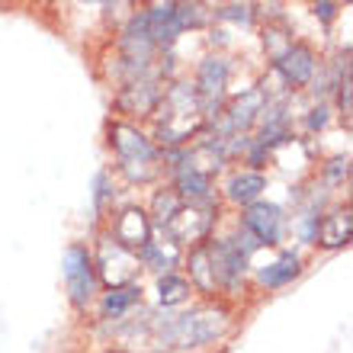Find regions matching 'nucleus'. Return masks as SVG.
I'll return each mask as SVG.
<instances>
[{"label": "nucleus", "instance_id": "nucleus-12", "mask_svg": "<svg viewBox=\"0 0 353 353\" xmlns=\"http://www.w3.org/2000/svg\"><path fill=\"white\" fill-rule=\"evenodd\" d=\"M353 232V212L350 209H337V212L325 215V222L318 225V238L325 248H344L350 241Z\"/></svg>", "mask_w": 353, "mask_h": 353}, {"label": "nucleus", "instance_id": "nucleus-10", "mask_svg": "<svg viewBox=\"0 0 353 353\" xmlns=\"http://www.w3.org/2000/svg\"><path fill=\"white\" fill-rule=\"evenodd\" d=\"M212 248V263H215V279L225 283L228 289H238L244 279V270H248V257L238 251L234 241H215Z\"/></svg>", "mask_w": 353, "mask_h": 353}, {"label": "nucleus", "instance_id": "nucleus-15", "mask_svg": "<svg viewBox=\"0 0 353 353\" xmlns=\"http://www.w3.org/2000/svg\"><path fill=\"white\" fill-rule=\"evenodd\" d=\"M267 190V176L257 174V170H244V174H234L228 180V196L234 203H257V196Z\"/></svg>", "mask_w": 353, "mask_h": 353}, {"label": "nucleus", "instance_id": "nucleus-22", "mask_svg": "<svg viewBox=\"0 0 353 353\" xmlns=\"http://www.w3.org/2000/svg\"><path fill=\"white\" fill-rule=\"evenodd\" d=\"M347 174H350V161L347 158L331 161V168H327V180H331V183H341Z\"/></svg>", "mask_w": 353, "mask_h": 353}, {"label": "nucleus", "instance_id": "nucleus-5", "mask_svg": "<svg viewBox=\"0 0 353 353\" xmlns=\"http://www.w3.org/2000/svg\"><path fill=\"white\" fill-rule=\"evenodd\" d=\"M65 283H68V292H71V302L74 305H87L97 289V279H93V261L87 248L74 244L65 251Z\"/></svg>", "mask_w": 353, "mask_h": 353}, {"label": "nucleus", "instance_id": "nucleus-7", "mask_svg": "<svg viewBox=\"0 0 353 353\" xmlns=\"http://www.w3.org/2000/svg\"><path fill=\"white\" fill-rule=\"evenodd\" d=\"M225 87H228V61L219 55L205 58L203 68H199V77H196V97L205 110H219V103L225 97Z\"/></svg>", "mask_w": 353, "mask_h": 353}, {"label": "nucleus", "instance_id": "nucleus-17", "mask_svg": "<svg viewBox=\"0 0 353 353\" xmlns=\"http://www.w3.org/2000/svg\"><path fill=\"white\" fill-rule=\"evenodd\" d=\"M299 257L296 254H283L279 261L267 263V267L261 270V283L263 286H286V283H292V279L299 276Z\"/></svg>", "mask_w": 353, "mask_h": 353}, {"label": "nucleus", "instance_id": "nucleus-1", "mask_svg": "<svg viewBox=\"0 0 353 353\" xmlns=\"http://www.w3.org/2000/svg\"><path fill=\"white\" fill-rule=\"evenodd\" d=\"M228 331V312L212 305L193 308L186 315L170 318L168 325H158V341L164 347H180V350H193V347L212 344L215 337Z\"/></svg>", "mask_w": 353, "mask_h": 353}, {"label": "nucleus", "instance_id": "nucleus-23", "mask_svg": "<svg viewBox=\"0 0 353 353\" xmlns=\"http://www.w3.org/2000/svg\"><path fill=\"white\" fill-rule=\"evenodd\" d=\"M222 17H228V19H241V23H248V19H251V7H238V3H234V7H225Z\"/></svg>", "mask_w": 353, "mask_h": 353}, {"label": "nucleus", "instance_id": "nucleus-21", "mask_svg": "<svg viewBox=\"0 0 353 353\" xmlns=\"http://www.w3.org/2000/svg\"><path fill=\"white\" fill-rule=\"evenodd\" d=\"M180 196H176V190H164V193H158L154 196V215H158V222L161 225H168L170 222V215L180 209Z\"/></svg>", "mask_w": 353, "mask_h": 353}, {"label": "nucleus", "instance_id": "nucleus-26", "mask_svg": "<svg viewBox=\"0 0 353 353\" xmlns=\"http://www.w3.org/2000/svg\"><path fill=\"white\" fill-rule=\"evenodd\" d=\"M334 13H337V3H315V17L334 19Z\"/></svg>", "mask_w": 353, "mask_h": 353}, {"label": "nucleus", "instance_id": "nucleus-13", "mask_svg": "<svg viewBox=\"0 0 353 353\" xmlns=\"http://www.w3.org/2000/svg\"><path fill=\"white\" fill-rule=\"evenodd\" d=\"M158 84L151 81V77H139V81H132L125 90H122V106L132 112H148L154 103H158Z\"/></svg>", "mask_w": 353, "mask_h": 353}, {"label": "nucleus", "instance_id": "nucleus-14", "mask_svg": "<svg viewBox=\"0 0 353 353\" xmlns=\"http://www.w3.org/2000/svg\"><path fill=\"white\" fill-rule=\"evenodd\" d=\"M190 276H193V283L203 289V292H212V289L219 286L215 263H212V248H209V244L193 248V254H190Z\"/></svg>", "mask_w": 353, "mask_h": 353}, {"label": "nucleus", "instance_id": "nucleus-20", "mask_svg": "<svg viewBox=\"0 0 353 353\" xmlns=\"http://www.w3.org/2000/svg\"><path fill=\"white\" fill-rule=\"evenodd\" d=\"M141 261L148 263L151 270H161V273H170V267L176 263V251L164 254V244L161 241H148L141 248Z\"/></svg>", "mask_w": 353, "mask_h": 353}, {"label": "nucleus", "instance_id": "nucleus-8", "mask_svg": "<svg viewBox=\"0 0 353 353\" xmlns=\"http://www.w3.org/2000/svg\"><path fill=\"white\" fill-rule=\"evenodd\" d=\"M244 232L257 244H276L283 234V212L273 203H251L244 212Z\"/></svg>", "mask_w": 353, "mask_h": 353}, {"label": "nucleus", "instance_id": "nucleus-6", "mask_svg": "<svg viewBox=\"0 0 353 353\" xmlns=\"http://www.w3.org/2000/svg\"><path fill=\"white\" fill-rule=\"evenodd\" d=\"M100 273L112 289L129 286L132 279H135V273H139V257L132 251H125L122 244H116L112 238H103L100 241Z\"/></svg>", "mask_w": 353, "mask_h": 353}, {"label": "nucleus", "instance_id": "nucleus-9", "mask_svg": "<svg viewBox=\"0 0 353 353\" xmlns=\"http://www.w3.org/2000/svg\"><path fill=\"white\" fill-rule=\"evenodd\" d=\"M112 241L122 244L125 251H141L145 244L151 241V222L148 215L141 212V209H125V212L116 219V225H112Z\"/></svg>", "mask_w": 353, "mask_h": 353}, {"label": "nucleus", "instance_id": "nucleus-24", "mask_svg": "<svg viewBox=\"0 0 353 353\" xmlns=\"http://www.w3.org/2000/svg\"><path fill=\"white\" fill-rule=\"evenodd\" d=\"M325 122H327V110H325V106L312 110V116H308V129H325Z\"/></svg>", "mask_w": 353, "mask_h": 353}, {"label": "nucleus", "instance_id": "nucleus-18", "mask_svg": "<svg viewBox=\"0 0 353 353\" xmlns=\"http://www.w3.org/2000/svg\"><path fill=\"white\" fill-rule=\"evenodd\" d=\"M141 289L135 286V283H129V286H119V289H110L106 292V299H103V318H119L125 315L135 302H139Z\"/></svg>", "mask_w": 353, "mask_h": 353}, {"label": "nucleus", "instance_id": "nucleus-3", "mask_svg": "<svg viewBox=\"0 0 353 353\" xmlns=\"http://www.w3.org/2000/svg\"><path fill=\"white\" fill-rule=\"evenodd\" d=\"M112 148L119 154L122 170L132 176V180H148L154 174V161H158V151L139 129L132 125H112Z\"/></svg>", "mask_w": 353, "mask_h": 353}, {"label": "nucleus", "instance_id": "nucleus-16", "mask_svg": "<svg viewBox=\"0 0 353 353\" xmlns=\"http://www.w3.org/2000/svg\"><path fill=\"white\" fill-rule=\"evenodd\" d=\"M257 112H263V97H261V90H248L241 100L232 106V112H228V129L232 132L248 129V125L257 119Z\"/></svg>", "mask_w": 353, "mask_h": 353}, {"label": "nucleus", "instance_id": "nucleus-19", "mask_svg": "<svg viewBox=\"0 0 353 353\" xmlns=\"http://www.w3.org/2000/svg\"><path fill=\"white\" fill-rule=\"evenodd\" d=\"M190 296V283L183 276H174V273H164L158 279V302L161 305H180Z\"/></svg>", "mask_w": 353, "mask_h": 353}, {"label": "nucleus", "instance_id": "nucleus-2", "mask_svg": "<svg viewBox=\"0 0 353 353\" xmlns=\"http://www.w3.org/2000/svg\"><path fill=\"white\" fill-rule=\"evenodd\" d=\"M199 119H203V103L196 97V87L190 84L170 87V93L161 103V119H158L161 141L176 145V141L190 139L199 129Z\"/></svg>", "mask_w": 353, "mask_h": 353}, {"label": "nucleus", "instance_id": "nucleus-11", "mask_svg": "<svg viewBox=\"0 0 353 353\" xmlns=\"http://www.w3.org/2000/svg\"><path fill=\"white\" fill-rule=\"evenodd\" d=\"M276 71L283 74V81L292 87L308 84L312 74H315V55H312V48L302 46V42H292V46L283 52V58L276 61Z\"/></svg>", "mask_w": 353, "mask_h": 353}, {"label": "nucleus", "instance_id": "nucleus-25", "mask_svg": "<svg viewBox=\"0 0 353 353\" xmlns=\"http://www.w3.org/2000/svg\"><path fill=\"white\" fill-rule=\"evenodd\" d=\"M106 174H97V193H93V199H97V205H103V199H106Z\"/></svg>", "mask_w": 353, "mask_h": 353}, {"label": "nucleus", "instance_id": "nucleus-27", "mask_svg": "<svg viewBox=\"0 0 353 353\" xmlns=\"http://www.w3.org/2000/svg\"><path fill=\"white\" fill-rule=\"evenodd\" d=\"M341 110L350 112V77H344V84H341Z\"/></svg>", "mask_w": 353, "mask_h": 353}, {"label": "nucleus", "instance_id": "nucleus-4", "mask_svg": "<svg viewBox=\"0 0 353 353\" xmlns=\"http://www.w3.org/2000/svg\"><path fill=\"white\" fill-rule=\"evenodd\" d=\"M215 222V205L212 199L209 203H180L174 215H170V222L164 225V232L170 234V241H203L209 228Z\"/></svg>", "mask_w": 353, "mask_h": 353}]
</instances>
